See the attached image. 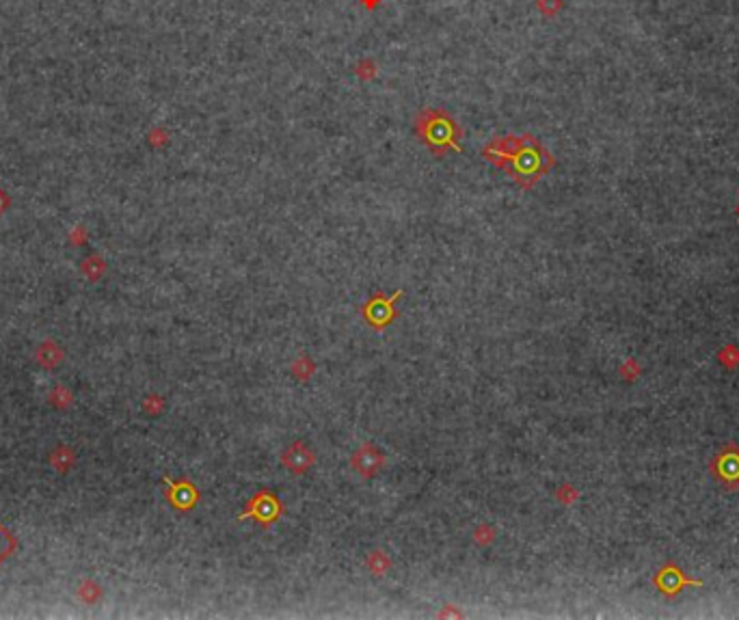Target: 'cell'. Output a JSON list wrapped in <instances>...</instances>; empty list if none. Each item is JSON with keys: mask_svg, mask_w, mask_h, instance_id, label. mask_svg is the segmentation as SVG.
I'll return each mask as SVG.
<instances>
[{"mask_svg": "<svg viewBox=\"0 0 739 620\" xmlns=\"http://www.w3.org/2000/svg\"><path fill=\"white\" fill-rule=\"evenodd\" d=\"M653 586L655 590L663 596V599H677L683 590L688 588H700L703 581L700 579H692L683 573V569L677 564V562H666V564H661L655 575H653Z\"/></svg>", "mask_w": 739, "mask_h": 620, "instance_id": "1", "label": "cell"}, {"mask_svg": "<svg viewBox=\"0 0 739 620\" xmlns=\"http://www.w3.org/2000/svg\"><path fill=\"white\" fill-rule=\"evenodd\" d=\"M709 474L726 489H739V445L726 443L718 449V454L709 462Z\"/></svg>", "mask_w": 739, "mask_h": 620, "instance_id": "2", "label": "cell"}, {"mask_svg": "<svg viewBox=\"0 0 739 620\" xmlns=\"http://www.w3.org/2000/svg\"><path fill=\"white\" fill-rule=\"evenodd\" d=\"M718 361L722 367L726 370H735L739 365V348L735 344H726L720 352H718Z\"/></svg>", "mask_w": 739, "mask_h": 620, "instance_id": "3", "label": "cell"}, {"mask_svg": "<svg viewBox=\"0 0 739 620\" xmlns=\"http://www.w3.org/2000/svg\"><path fill=\"white\" fill-rule=\"evenodd\" d=\"M9 547H11V542H9V538H7V534L3 532V529H0V560H3L5 556H7V552H9Z\"/></svg>", "mask_w": 739, "mask_h": 620, "instance_id": "4", "label": "cell"}]
</instances>
